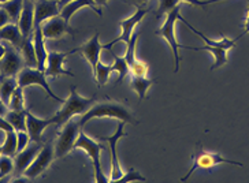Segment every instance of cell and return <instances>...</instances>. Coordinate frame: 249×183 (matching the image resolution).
Returning a JSON list of instances; mask_svg holds the SVG:
<instances>
[{
    "label": "cell",
    "instance_id": "1",
    "mask_svg": "<svg viewBox=\"0 0 249 183\" xmlns=\"http://www.w3.org/2000/svg\"><path fill=\"white\" fill-rule=\"evenodd\" d=\"M97 117H112V119H118L124 123L139 125V120L134 117L132 111L129 110L124 103L112 100L110 97H106V100L100 101V103H93V105L84 115H81L78 125L84 127L92 119H97Z\"/></svg>",
    "mask_w": 249,
    "mask_h": 183
},
{
    "label": "cell",
    "instance_id": "2",
    "mask_svg": "<svg viewBox=\"0 0 249 183\" xmlns=\"http://www.w3.org/2000/svg\"><path fill=\"white\" fill-rule=\"evenodd\" d=\"M178 21H182L189 29L198 36L205 43L204 47H193L192 50H195V51H208L211 52L213 55V59H215V62H213V65L211 66V70H216V68H219V67L225 66L227 63V52L230 51L233 47H235L237 44V41L241 38L242 36L237 37V38H222L220 41H213L211 38H208V37L205 36L204 33H201L200 30L195 29L193 26H192L191 23L188 22V21H185L182 17H179L178 18Z\"/></svg>",
    "mask_w": 249,
    "mask_h": 183
},
{
    "label": "cell",
    "instance_id": "3",
    "mask_svg": "<svg viewBox=\"0 0 249 183\" xmlns=\"http://www.w3.org/2000/svg\"><path fill=\"white\" fill-rule=\"evenodd\" d=\"M95 101L96 97H84V96L78 95L75 86H71L70 88V95L62 103L63 104L62 108L52 116L53 122H55V126L62 127L70 119H73L75 115H84L93 105Z\"/></svg>",
    "mask_w": 249,
    "mask_h": 183
},
{
    "label": "cell",
    "instance_id": "4",
    "mask_svg": "<svg viewBox=\"0 0 249 183\" xmlns=\"http://www.w3.org/2000/svg\"><path fill=\"white\" fill-rule=\"evenodd\" d=\"M179 17H181V7L178 6V7H176L173 11H170L169 14L166 15L164 22L160 26V29H158L155 32V34L159 37H163L167 41V44L171 47V50H173L174 63H176L174 73H178V70H179V62H181L179 50L181 48H188V47H183V45L178 44V41H177L176 38V23Z\"/></svg>",
    "mask_w": 249,
    "mask_h": 183
},
{
    "label": "cell",
    "instance_id": "5",
    "mask_svg": "<svg viewBox=\"0 0 249 183\" xmlns=\"http://www.w3.org/2000/svg\"><path fill=\"white\" fill-rule=\"evenodd\" d=\"M74 149H81V150H84L85 153L88 154V157L90 159V163H92V167H93V171H95L96 182H110V179L106 178L104 174H103L102 161H100V154H102L103 147L99 142H96L95 139L88 137L85 133L81 130L78 137H77V141H75Z\"/></svg>",
    "mask_w": 249,
    "mask_h": 183
},
{
    "label": "cell",
    "instance_id": "6",
    "mask_svg": "<svg viewBox=\"0 0 249 183\" xmlns=\"http://www.w3.org/2000/svg\"><path fill=\"white\" fill-rule=\"evenodd\" d=\"M219 164H234V166L244 167V164L240 161L227 160L222 154L216 153V152H208L203 147H198V149H196V152L193 154V166L188 171V174L181 178V182H185L186 179H189L192 174L197 169H213V167H216Z\"/></svg>",
    "mask_w": 249,
    "mask_h": 183
},
{
    "label": "cell",
    "instance_id": "7",
    "mask_svg": "<svg viewBox=\"0 0 249 183\" xmlns=\"http://www.w3.org/2000/svg\"><path fill=\"white\" fill-rule=\"evenodd\" d=\"M17 80H18V85L21 88H28V86H32V85H36V86H40L43 88L47 92V95L50 96L51 99L56 100L59 103H63L65 100L60 99L59 96H56L53 93V90L50 86L48 81H47V75L44 74L43 70L37 68V67H28L25 66L19 71V74L17 75Z\"/></svg>",
    "mask_w": 249,
    "mask_h": 183
},
{
    "label": "cell",
    "instance_id": "8",
    "mask_svg": "<svg viewBox=\"0 0 249 183\" xmlns=\"http://www.w3.org/2000/svg\"><path fill=\"white\" fill-rule=\"evenodd\" d=\"M80 129L81 126L78 125V122H74L71 119L62 126V132L59 134L58 142L55 147V157L56 159L66 157L67 154L73 150L77 137L81 132Z\"/></svg>",
    "mask_w": 249,
    "mask_h": 183
},
{
    "label": "cell",
    "instance_id": "9",
    "mask_svg": "<svg viewBox=\"0 0 249 183\" xmlns=\"http://www.w3.org/2000/svg\"><path fill=\"white\" fill-rule=\"evenodd\" d=\"M53 159H55V147H53L52 141H50L40 149V152L37 153L33 163L23 172V176H26L30 181L36 179L51 167Z\"/></svg>",
    "mask_w": 249,
    "mask_h": 183
},
{
    "label": "cell",
    "instance_id": "10",
    "mask_svg": "<svg viewBox=\"0 0 249 183\" xmlns=\"http://www.w3.org/2000/svg\"><path fill=\"white\" fill-rule=\"evenodd\" d=\"M149 11H151V8L147 7L136 8V11H134L129 18H126V19H124L122 22L119 23V26H121V34H119L115 40L110 41V43L103 44V50H108V48L114 47V45L118 44V43H124V44H126V43L130 40V37L133 36V33L136 32L137 25L142 21V18H144Z\"/></svg>",
    "mask_w": 249,
    "mask_h": 183
},
{
    "label": "cell",
    "instance_id": "11",
    "mask_svg": "<svg viewBox=\"0 0 249 183\" xmlns=\"http://www.w3.org/2000/svg\"><path fill=\"white\" fill-rule=\"evenodd\" d=\"M124 122H121L118 123L117 132L114 133L112 135H108V137H97L100 141H104L110 145V157H111V172H110V181L112 182H117L118 179L121 176L124 175V171L121 168V164H119V159H118L117 153V145L119 142V139L126 137V132H124Z\"/></svg>",
    "mask_w": 249,
    "mask_h": 183
},
{
    "label": "cell",
    "instance_id": "12",
    "mask_svg": "<svg viewBox=\"0 0 249 183\" xmlns=\"http://www.w3.org/2000/svg\"><path fill=\"white\" fill-rule=\"evenodd\" d=\"M23 65H25V62H23L21 51L14 48L13 45L6 47V52H4L3 58L0 59V77L6 78V77L18 75L19 71L25 67Z\"/></svg>",
    "mask_w": 249,
    "mask_h": 183
},
{
    "label": "cell",
    "instance_id": "13",
    "mask_svg": "<svg viewBox=\"0 0 249 183\" xmlns=\"http://www.w3.org/2000/svg\"><path fill=\"white\" fill-rule=\"evenodd\" d=\"M40 28H41L45 40H58V38H62L66 34H71L73 37L75 36V30H73L70 23L66 22L60 17V14L45 21Z\"/></svg>",
    "mask_w": 249,
    "mask_h": 183
},
{
    "label": "cell",
    "instance_id": "14",
    "mask_svg": "<svg viewBox=\"0 0 249 183\" xmlns=\"http://www.w3.org/2000/svg\"><path fill=\"white\" fill-rule=\"evenodd\" d=\"M73 55V51L58 52L51 51L48 52V58L45 63L44 74L47 77H60V75H67V77H74L73 73L65 68V60L67 56Z\"/></svg>",
    "mask_w": 249,
    "mask_h": 183
},
{
    "label": "cell",
    "instance_id": "15",
    "mask_svg": "<svg viewBox=\"0 0 249 183\" xmlns=\"http://www.w3.org/2000/svg\"><path fill=\"white\" fill-rule=\"evenodd\" d=\"M99 36H100L99 32H96L95 36L92 37V38H89L85 44L81 45L80 48L73 50V53L78 52V53H81L84 58L88 60V63L92 67V73H95L96 66L100 62V53L103 51V44H100Z\"/></svg>",
    "mask_w": 249,
    "mask_h": 183
},
{
    "label": "cell",
    "instance_id": "16",
    "mask_svg": "<svg viewBox=\"0 0 249 183\" xmlns=\"http://www.w3.org/2000/svg\"><path fill=\"white\" fill-rule=\"evenodd\" d=\"M41 148H43V144H41V142H35V141H32L25 149L19 150L18 153L15 154L14 171L18 175H23V172H25L26 168L33 163L35 157H36L37 153L40 152Z\"/></svg>",
    "mask_w": 249,
    "mask_h": 183
},
{
    "label": "cell",
    "instance_id": "17",
    "mask_svg": "<svg viewBox=\"0 0 249 183\" xmlns=\"http://www.w3.org/2000/svg\"><path fill=\"white\" fill-rule=\"evenodd\" d=\"M60 14L58 0H37L35 4V29L40 28L45 21Z\"/></svg>",
    "mask_w": 249,
    "mask_h": 183
},
{
    "label": "cell",
    "instance_id": "18",
    "mask_svg": "<svg viewBox=\"0 0 249 183\" xmlns=\"http://www.w3.org/2000/svg\"><path fill=\"white\" fill-rule=\"evenodd\" d=\"M51 125H55L52 116L50 119H41V117L35 116L29 110H26V132L32 141L43 142V133Z\"/></svg>",
    "mask_w": 249,
    "mask_h": 183
},
{
    "label": "cell",
    "instance_id": "19",
    "mask_svg": "<svg viewBox=\"0 0 249 183\" xmlns=\"http://www.w3.org/2000/svg\"><path fill=\"white\" fill-rule=\"evenodd\" d=\"M17 25H18V28H19L25 38L32 36V33L35 30V4H33V1L25 0L23 8L19 18H18Z\"/></svg>",
    "mask_w": 249,
    "mask_h": 183
},
{
    "label": "cell",
    "instance_id": "20",
    "mask_svg": "<svg viewBox=\"0 0 249 183\" xmlns=\"http://www.w3.org/2000/svg\"><path fill=\"white\" fill-rule=\"evenodd\" d=\"M90 7L93 11H95L97 15H103L102 10L97 7L93 0H71L69 1L67 4H65L63 7L60 8V17L66 21V22L70 23V19L73 18V15L81 10V8Z\"/></svg>",
    "mask_w": 249,
    "mask_h": 183
},
{
    "label": "cell",
    "instance_id": "21",
    "mask_svg": "<svg viewBox=\"0 0 249 183\" xmlns=\"http://www.w3.org/2000/svg\"><path fill=\"white\" fill-rule=\"evenodd\" d=\"M25 37L22 36L18 25L14 22H10L6 26L0 28V41H6L7 44L13 45L14 48L19 50L22 45Z\"/></svg>",
    "mask_w": 249,
    "mask_h": 183
},
{
    "label": "cell",
    "instance_id": "22",
    "mask_svg": "<svg viewBox=\"0 0 249 183\" xmlns=\"http://www.w3.org/2000/svg\"><path fill=\"white\" fill-rule=\"evenodd\" d=\"M33 45H35V52H36L37 59V68L44 71L45 63H47V58H48V51L45 48V38L43 36L41 28H36L33 30Z\"/></svg>",
    "mask_w": 249,
    "mask_h": 183
},
{
    "label": "cell",
    "instance_id": "23",
    "mask_svg": "<svg viewBox=\"0 0 249 183\" xmlns=\"http://www.w3.org/2000/svg\"><path fill=\"white\" fill-rule=\"evenodd\" d=\"M108 52L111 53V56L114 59V63H112V68L114 71L118 73V78L115 81V85H119L122 81H124V78L130 74V66L127 63V60L124 59V56H118L117 53H114V51L108 48Z\"/></svg>",
    "mask_w": 249,
    "mask_h": 183
},
{
    "label": "cell",
    "instance_id": "24",
    "mask_svg": "<svg viewBox=\"0 0 249 183\" xmlns=\"http://www.w3.org/2000/svg\"><path fill=\"white\" fill-rule=\"evenodd\" d=\"M18 86V80L15 77H0V100L8 107L11 95Z\"/></svg>",
    "mask_w": 249,
    "mask_h": 183
},
{
    "label": "cell",
    "instance_id": "25",
    "mask_svg": "<svg viewBox=\"0 0 249 183\" xmlns=\"http://www.w3.org/2000/svg\"><path fill=\"white\" fill-rule=\"evenodd\" d=\"M19 51H21V53H22L25 66L37 67L36 52H35V45H33V38H32V36L26 37V38L23 40V43L22 45H21V48H19Z\"/></svg>",
    "mask_w": 249,
    "mask_h": 183
},
{
    "label": "cell",
    "instance_id": "26",
    "mask_svg": "<svg viewBox=\"0 0 249 183\" xmlns=\"http://www.w3.org/2000/svg\"><path fill=\"white\" fill-rule=\"evenodd\" d=\"M152 83H154V80H151L148 77H134V75H132V88L139 95L140 101H142L147 97L148 90L152 86Z\"/></svg>",
    "mask_w": 249,
    "mask_h": 183
},
{
    "label": "cell",
    "instance_id": "27",
    "mask_svg": "<svg viewBox=\"0 0 249 183\" xmlns=\"http://www.w3.org/2000/svg\"><path fill=\"white\" fill-rule=\"evenodd\" d=\"M4 117L11 123V126L15 129V132L26 130V110H8V112L4 115Z\"/></svg>",
    "mask_w": 249,
    "mask_h": 183
},
{
    "label": "cell",
    "instance_id": "28",
    "mask_svg": "<svg viewBox=\"0 0 249 183\" xmlns=\"http://www.w3.org/2000/svg\"><path fill=\"white\" fill-rule=\"evenodd\" d=\"M6 138L1 145V153L7 154L14 157L15 154L18 153V137H17V132H8L4 133Z\"/></svg>",
    "mask_w": 249,
    "mask_h": 183
},
{
    "label": "cell",
    "instance_id": "29",
    "mask_svg": "<svg viewBox=\"0 0 249 183\" xmlns=\"http://www.w3.org/2000/svg\"><path fill=\"white\" fill-rule=\"evenodd\" d=\"M111 73H114V68H112V65H104L102 62L97 63L96 66L95 73H93V77H95L96 82H97V86L102 88L106 85V82L110 78Z\"/></svg>",
    "mask_w": 249,
    "mask_h": 183
},
{
    "label": "cell",
    "instance_id": "30",
    "mask_svg": "<svg viewBox=\"0 0 249 183\" xmlns=\"http://www.w3.org/2000/svg\"><path fill=\"white\" fill-rule=\"evenodd\" d=\"M23 3H25V0H7L6 3H3L0 6L7 11L10 18H11V21L17 23L18 22L19 15H21V11H22Z\"/></svg>",
    "mask_w": 249,
    "mask_h": 183
},
{
    "label": "cell",
    "instance_id": "31",
    "mask_svg": "<svg viewBox=\"0 0 249 183\" xmlns=\"http://www.w3.org/2000/svg\"><path fill=\"white\" fill-rule=\"evenodd\" d=\"M140 32H134L133 36L130 37V40L126 43V52H124V59L127 60L129 66L132 67L139 59L136 58V45H137V41H139Z\"/></svg>",
    "mask_w": 249,
    "mask_h": 183
},
{
    "label": "cell",
    "instance_id": "32",
    "mask_svg": "<svg viewBox=\"0 0 249 183\" xmlns=\"http://www.w3.org/2000/svg\"><path fill=\"white\" fill-rule=\"evenodd\" d=\"M8 108H10V110H15V111L26 110V108H25V96H23V88H21L19 85L17 86V89L14 90V93L11 95L10 104H8Z\"/></svg>",
    "mask_w": 249,
    "mask_h": 183
},
{
    "label": "cell",
    "instance_id": "33",
    "mask_svg": "<svg viewBox=\"0 0 249 183\" xmlns=\"http://www.w3.org/2000/svg\"><path fill=\"white\" fill-rule=\"evenodd\" d=\"M14 171V157L7 154H0V179H4Z\"/></svg>",
    "mask_w": 249,
    "mask_h": 183
},
{
    "label": "cell",
    "instance_id": "34",
    "mask_svg": "<svg viewBox=\"0 0 249 183\" xmlns=\"http://www.w3.org/2000/svg\"><path fill=\"white\" fill-rule=\"evenodd\" d=\"M178 6H179V0H159V6H158V11H156V18L160 19L163 17H166L170 11H173Z\"/></svg>",
    "mask_w": 249,
    "mask_h": 183
},
{
    "label": "cell",
    "instance_id": "35",
    "mask_svg": "<svg viewBox=\"0 0 249 183\" xmlns=\"http://www.w3.org/2000/svg\"><path fill=\"white\" fill-rule=\"evenodd\" d=\"M117 182H147V178L141 175L137 169H134L132 167V168H129L127 171H124V175L121 176Z\"/></svg>",
    "mask_w": 249,
    "mask_h": 183
},
{
    "label": "cell",
    "instance_id": "36",
    "mask_svg": "<svg viewBox=\"0 0 249 183\" xmlns=\"http://www.w3.org/2000/svg\"><path fill=\"white\" fill-rule=\"evenodd\" d=\"M148 71H149V67L145 62L142 60H137L132 67H130V74L134 77H147Z\"/></svg>",
    "mask_w": 249,
    "mask_h": 183
},
{
    "label": "cell",
    "instance_id": "37",
    "mask_svg": "<svg viewBox=\"0 0 249 183\" xmlns=\"http://www.w3.org/2000/svg\"><path fill=\"white\" fill-rule=\"evenodd\" d=\"M17 137H18V152L19 150H22L25 148L29 145L30 142H32V139H30L29 134L26 130H22V132H17Z\"/></svg>",
    "mask_w": 249,
    "mask_h": 183
},
{
    "label": "cell",
    "instance_id": "38",
    "mask_svg": "<svg viewBox=\"0 0 249 183\" xmlns=\"http://www.w3.org/2000/svg\"><path fill=\"white\" fill-rule=\"evenodd\" d=\"M179 1H183V3H189L193 7H207L210 4H213V3H218V1H225V0H179Z\"/></svg>",
    "mask_w": 249,
    "mask_h": 183
},
{
    "label": "cell",
    "instance_id": "39",
    "mask_svg": "<svg viewBox=\"0 0 249 183\" xmlns=\"http://www.w3.org/2000/svg\"><path fill=\"white\" fill-rule=\"evenodd\" d=\"M10 22H13L11 18H10V15H8V13L4 8L0 6V28L6 26V25H8Z\"/></svg>",
    "mask_w": 249,
    "mask_h": 183
},
{
    "label": "cell",
    "instance_id": "40",
    "mask_svg": "<svg viewBox=\"0 0 249 183\" xmlns=\"http://www.w3.org/2000/svg\"><path fill=\"white\" fill-rule=\"evenodd\" d=\"M0 130H3L4 133L14 132L15 129L11 126V123L8 122L4 116H0Z\"/></svg>",
    "mask_w": 249,
    "mask_h": 183
},
{
    "label": "cell",
    "instance_id": "41",
    "mask_svg": "<svg viewBox=\"0 0 249 183\" xmlns=\"http://www.w3.org/2000/svg\"><path fill=\"white\" fill-rule=\"evenodd\" d=\"M126 1L133 4V6H136V7H145V4L149 0H126Z\"/></svg>",
    "mask_w": 249,
    "mask_h": 183
},
{
    "label": "cell",
    "instance_id": "42",
    "mask_svg": "<svg viewBox=\"0 0 249 183\" xmlns=\"http://www.w3.org/2000/svg\"><path fill=\"white\" fill-rule=\"evenodd\" d=\"M8 110H10V108H8L7 105L0 100V116H4L8 112Z\"/></svg>",
    "mask_w": 249,
    "mask_h": 183
},
{
    "label": "cell",
    "instance_id": "43",
    "mask_svg": "<svg viewBox=\"0 0 249 183\" xmlns=\"http://www.w3.org/2000/svg\"><path fill=\"white\" fill-rule=\"evenodd\" d=\"M249 33V4H248V17H247V22H245V26H244V33H242L241 36L244 34H248Z\"/></svg>",
    "mask_w": 249,
    "mask_h": 183
},
{
    "label": "cell",
    "instance_id": "44",
    "mask_svg": "<svg viewBox=\"0 0 249 183\" xmlns=\"http://www.w3.org/2000/svg\"><path fill=\"white\" fill-rule=\"evenodd\" d=\"M96 4H97V7L100 8L103 6H107V3H108V0H93Z\"/></svg>",
    "mask_w": 249,
    "mask_h": 183
},
{
    "label": "cell",
    "instance_id": "45",
    "mask_svg": "<svg viewBox=\"0 0 249 183\" xmlns=\"http://www.w3.org/2000/svg\"><path fill=\"white\" fill-rule=\"evenodd\" d=\"M4 52H6V45H3L1 43H0V59L3 58Z\"/></svg>",
    "mask_w": 249,
    "mask_h": 183
},
{
    "label": "cell",
    "instance_id": "46",
    "mask_svg": "<svg viewBox=\"0 0 249 183\" xmlns=\"http://www.w3.org/2000/svg\"><path fill=\"white\" fill-rule=\"evenodd\" d=\"M69 1H71V0H58V4H59V7L62 8L65 4H67Z\"/></svg>",
    "mask_w": 249,
    "mask_h": 183
},
{
    "label": "cell",
    "instance_id": "47",
    "mask_svg": "<svg viewBox=\"0 0 249 183\" xmlns=\"http://www.w3.org/2000/svg\"><path fill=\"white\" fill-rule=\"evenodd\" d=\"M7 0H0V4H3V3H6Z\"/></svg>",
    "mask_w": 249,
    "mask_h": 183
},
{
    "label": "cell",
    "instance_id": "48",
    "mask_svg": "<svg viewBox=\"0 0 249 183\" xmlns=\"http://www.w3.org/2000/svg\"><path fill=\"white\" fill-rule=\"evenodd\" d=\"M0 154H1V147H0Z\"/></svg>",
    "mask_w": 249,
    "mask_h": 183
},
{
    "label": "cell",
    "instance_id": "49",
    "mask_svg": "<svg viewBox=\"0 0 249 183\" xmlns=\"http://www.w3.org/2000/svg\"><path fill=\"white\" fill-rule=\"evenodd\" d=\"M30 1H35V0H30Z\"/></svg>",
    "mask_w": 249,
    "mask_h": 183
}]
</instances>
